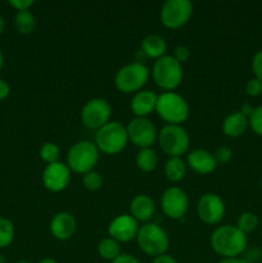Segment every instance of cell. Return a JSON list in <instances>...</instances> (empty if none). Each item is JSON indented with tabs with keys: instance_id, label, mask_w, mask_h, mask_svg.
<instances>
[{
	"instance_id": "cell-1",
	"label": "cell",
	"mask_w": 262,
	"mask_h": 263,
	"mask_svg": "<svg viewBox=\"0 0 262 263\" xmlns=\"http://www.w3.org/2000/svg\"><path fill=\"white\" fill-rule=\"evenodd\" d=\"M210 244L212 251L222 258H236L247 249V235L236 226H218L211 234Z\"/></svg>"
},
{
	"instance_id": "cell-2",
	"label": "cell",
	"mask_w": 262,
	"mask_h": 263,
	"mask_svg": "<svg viewBox=\"0 0 262 263\" xmlns=\"http://www.w3.org/2000/svg\"><path fill=\"white\" fill-rule=\"evenodd\" d=\"M128 136L126 127L117 121H109L107 125L95 131V145L107 156H116L126 148Z\"/></svg>"
},
{
	"instance_id": "cell-3",
	"label": "cell",
	"mask_w": 262,
	"mask_h": 263,
	"mask_svg": "<svg viewBox=\"0 0 262 263\" xmlns=\"http://www.w3.org/2000/svg\"><path fill=\"white\" fill-rule=\"evenodd\" d=\"M156 112L167 125H181L188 120L189 104L177 92L164 91L158 95Z\"/></svg>"
},
{
	"instance_id": "cell-4",
	"label": "cell",
	"mask_w": 262,
	"mask_h": 263,
	"mask_svg": "<svg viewBox=\"0 0 262 263\" xmlns=\"http://www.w3.org/2000/svg\"><path fill=\"white\" fill-rule=\"evenodd\" d=\"M136 241L141 252L154 258L166 254L170 247V239L166 231L153 222L145 223L139 229Z\"/></svg>"
},
{
	"instance_id": "cell-5",
	"label": "cell",
	"mask_w": 262,
	"mask_h": 263,
	"mask_svg": "<svg viewBox=\"0 0 262 263\" xmlns=\"http://www.w3.org/2000/svg\"><path fill=\"white\" fill-rule=\"evenodd\" d=\"M152 77L162 90L174 91L182 81V67L172 55H163L154 62Z\"/></svg>"
},
{
	"instance_id": "cell-6",
	"label": "cell",
	"mask_w": 262,
	"mask_h": 263,
	"mask_svg": "<svg viewBox=\"0 0 262 263\" xmlns=\"http://www.w3.org/2000/svg\"><path fill=\"white\" fill-rule=\"evenodd\" d=\"M99 159V149L94 143L82 140L73 144L67 153V166L76 174L85 175L92 171Z\"/></svg>"
},
{
	"instance_id": "cell-7",
	"label": "cell",
	"mask_w": 262,
	"mask_h": 263,
	"mask_svg": "<svg viewBox=\"0 0 262 263\" xmlns=\"http://www.w3.org/2000/svg\"><path fill=\"white\" fill-rule=\"evenodd\" d=\"M151 72L144 63L133 62L118 69L115 76V85L123 94L138 92L148 82Z\"/></svg>"
},
{
	"instance_id": "cell-8",
	"label": "cell",
	"mask_w": 262,
	"mask_h": 263,
	"mask_svg": "<svg viewBox=\"0 0 262 263\" xmlns=\"http://www.w3.org/2000/svg\"><path fill=\"white\" fill-rule=\"evenodd\" d=\"M162 152L170 157H181L189 149L190 139L186 130L181 125H166L157 135Z\"/></svg>"
},
{
	"instance_id": "cell-9",
	"label": "cell",
	"mask_w": 262,
	"mask_h": 263,
	"mask_svg": "<svg viewBox=\"0 0 262 263\" xmlns=\"http://www.w3.org/2000/svg\"><path fill=\"white\" fill-rule=\"evenodd\" d=\"M193 14L189 0H167L161 8V22L170 30H177L188 23Z\"/></svg>"
},
{
	"instance_id": "cell-10",
	"label": "cell",
	"mask_w": 262,
	"mask_h": 263,
	"mask_svg": "<svg viewBox=\"0 0 262 263\" xmlns=\"http://www.w3.org/2000/svg\"><path fill=\"white\" fill-rule=\"evenodd\" d=\"M112 108L103 98H94L85 103L81 110V122L90 130H99L110 121Z\"/></svg>"
},
{
	"instance_id": "cell-11",
	"label": "cell",
	"mask_w": 262,
	"mask_h": 263,
	"mask_svg": "<svg viewBox=\"0 0 262 263\" xmlns=\"http://www.w3.org/2000/svg\"><path fill=\"white\" fill-rule=\"evenodd\" d=\"M162 212L166 217L172 220H181L189 208V199L186 193L177 186L164 190L161 198Z\"/></svg>"
},
{
	"instance_id": "cell-12",
	"label": "cell",
	"mask_w": 262,
	"mask_h": 263,
	"mask_svg": "<svg viewBox=\"0 0 262 263\" xmlns=\"http://www.w3.org/2000/svg\"><path fill=\"white\" fill-rule=\"evenodd\" d=\"M126 131H127L128 141L140 149L151 148L158 135L154 125L148 118H133L126 126Z\"/></svg>"
},
{
	"instance_id": "cell-13",
	"label": "cell",
	"mask_w": 262,
	"mask_h": 263,
	"mask_svg": "<svg viewBox=\"0 0 262 263\" xmlns=\"http://www.w3.org/2000/svg\"><path fill=\"white\" fill-rule=\"evenodd\" d=\"M198 217L207 225H217L225 216V203L213 193H207L199 198L197 203Z\"/></svg>"
},
{
	"instance_id": "cell-14",
	"label": "cell",
	"mask_w": 262,
	"mask_h": 263,
	"mask_svg": "<svg viewBox=\"0 0 262 263\" xmlns=\"http://www.w3.org/2000/svg\"><path fill=\"white\" fill-rule=\"evenodd\" d=\"M138 221L131 215L116 216L108 226V234L118 243H127L136 239L139 231Z\"/></svg>"
},
{
	"instance_id": "cell-15",
	"label": "cell",
	"mask_w": 262,
	"mask_h": 263,
	"mask_svg": "<svg viewBox=\"0 0 262 263\" xmlns=\"http://www.w3.org/2000/svg\"><path fill=\"white\" fill-rule=\"evenodd\" d=\"M71 180V170L61 162L48 164L43 172V184L49 192L59 193L67 187Z\"/></svg>"
},
{
	"instance_id": "cell-16",
	"label": "cell",
	"mask_w": 262,
	"mask_h": 263,
	"mask_svg": "<svg viewBox=\"0 0 262 263\" xmlns=\"http://www.w3.org/2000/svg\"><path fill=\"white\" fill-rule=\"evenodd\" d=\"M50 233L57 240H68L76 231V220L69 212H58L50 221Z\"/></svg>"
},
{
	"instance_id": "cell-17",
	"label": "cell",
	"mask_w": 262,
	"mask_h": 263,
	"mask_svg": "<svg viewBox=\"0 0 262 263\" xmlns=\"http://www.w3.org/2000/svg\"><path fill=\"white\" fill-rule=\"evenodd\" d=\"M186 166L199 175H208L217 167L215 157L205 149H194L188 154Z\"/></svg>"
},
{
	"instance_id": "cell-18",
	"label": "cell",
	"mask_w": 262,
	"mask_h": 263,
	"mask_svg": "<svg viewBox=\"0 0 262 263\" xmlns=\"http://www.w3.org/2000/svg\"><path fill=\"white\" fill-rule=\"evenodd\" d=\"M157 99L158 95H156V92L152 90H140L131 99V112L135 115V117L146 118L153 110H156Z\"/></svg>"
},
{
	"instance_id": "cell-19",
	"label": "cell",
	"mask_w": 262,
	"mask_h": 263,
	"mask_svg": "<svg viewBox=\"0 0 262 263\" xmlns=\"http://www.w3.org/2000/svg\"><path fill=\"white\" fill-rule=\"evenodd\" d=\"M130 212L138 222L141 221V222L148 223L156 212V204L149 195L138 194L131 199Z\"/></svg>"
},
{
	"instance_id": "cell-20",
	"label": "cell",
	"mask_w": 262,
	"mask_h": 263,
	"mask_svg": "<svg viewBox=\"0 0 262 263\" xmlns=\"http://www.w3.org/2000/svg\"><path fill=\"white\" fill-rule=\"evenodd\" d=\"M248 127V117L244 116L240 110L230 113L222 122V133L228 138H240Z\"/></svg>"
},
{
	"instance_id": "cell-21",
	"label": "cell",
	"mask_w": 262,
	"mask_h": 263,
	"mask_svg": "<svg viewBox=\"0 0 262 263\" xmlns=\"http://www.w3.org/2000/svg\"><path fill=\"white\" fill-rule=\"evenodd\" d=\"M167 44L162 36L157 35V33H152L144 37L141 41V51L145 54L146 58L152 59H159L161 57L166 55Z\"/></svg>"
},
{
	"instance_id": "cell-22",
	"label": "cell",
	"mask_w": 262,
	"mask_h": 263,
	"mask_svg": "<svg viewBox=\"0 0 262 263\" xmlns=\"http://www.w3.org/2000/svg\"><path fill=\"white\" fill-rule=\"evenodd\" d=\"M186 167V163L181 157L170 158L164 164V175L171 182H179L185 177Z\"/></svg>"
},
{
	"instance_id": "cell-23",
	"label": "cell",
	"mask_w": 262,
	"mask_h": 263,
	"mask_svg": "<svg viewBox=\"0 0 262 263\" xmlns=\"http://www.w3.org/2000/svg\"><path fill=\"white\" fill-rule=\"evenodd\" d=\"M135 161L138 168L143 172H153L158 166V156L152 148L140 149Z\"/></svg>"
},
{
	"instance_id": "cell-24",
	"label": "cell",
	"mask_w": 262,
	"mask_h": 263,
	"mask_svg": "<svg viewBox=\"0 0 262 263\" xmlns=\"http://www.w3.org/2000/svg\"><path fill=\"white\" fill-rule=\"evenodd\" d=\"M98 253L105 261L113 262L121 254L120 243L110 238V236L102 239L98 244Z\"/></svg>"
},
{
	"instance_id": "cell-25",
	"label": "cell",
	"mask_w": 262,
	"mask_h": 263,
	"mask_svg": "<svg viewBox=\"0 0 262 263\" xmlns=\"http://www.w3.org/2000/svg\"><path fill=\"white\" fill-rule=\"evenodd\" d=\"M15 28L22 35H30L36 27V20L31 10H21L15 14Z\"/></svg>"
},
{
	"instance_id": "cell-26",
	"label": "cell",
	"mask_w": 262,
	"mask_h": 263,
	"mask_svg": "<svg viewBox=\"0 0 262 263\" xmlns=\"http://www.w3.org/2000/svg\"><path fill=\"white\" fill-rule=\"evenodd\" d=\"M258 223L259 220L257 217L256 213L253 212H243L238 218V223H236V228L244 233L247 234H251L258 228Z\"/></svg>"
},
{
	"instance_id": "cell-27",
	"label": "cell",
	"mask_w": 262,
	"mask_h": 263,
	"mask_svg": "<svg viewBox=\"0 0 262 263\" xmlns=\"http://www.w3.org/2000/svg\"><path fill=\"white\" fill-rule=\"evenodd\" d=\"M59 156H61V151H59L58 145L54 143H44L40 148V158L48 164L55 163L58 162Z\"/></svg>"
},
{
	"instance_id": "cell-28",
	"label": "cell",
	"mask_w": 262,
	"mask_h": 263,
	"mask_svg": "<svg viewBox=\"0 0 262 263\" xmlns=\"http://www.w3.org/2000/svg\"><path fill=\"white\" fill-rule=\"evenodd\" d=\"M14 238V228L13 223L7 218L0 217V248L9 246Z\"/></svg>"
},
{
	"instance_id": "cell-29",
	"label": "cell",
	"mask_w": 262,
	"mask_h": 263,
	"mask_svg": "<svg viewBox=\"0 0 262 263\" xmlns=\"http://www.w3.org/2000/svg\"><path fill=\"white\" fill-rule=\"evenodd\" d=\"M82 184H84L85 189L89 190V192H97L103 185L102 176L97 171L92 170V171L84 175V177H82Z\"/></svg>"
},
{
	"instance_id": "cell-30",
	"label": "cell",
	"mask_w": 262,
	"mask_h": 263,
	"mask_svg": "<svg viewBox=\"0 0 262 263\" xmlns=\"http://www.w3.org/2000/svg\"><path fill=\"white\" fill-rule=\"evenodd\" d=\"M249 127L254 134L262 136V105L253 108V112L248 117Z\"/></svg>"
},
{
	"instance_id": "cell-31",
	"label": "cell",
	"mask_w": 262,
	"mask_h": 263,
	"mask_svg": "<svg viewBox=\"0 0 262 263\" xmlns=\"http://www.w3.org/2000/svg\"><path fill=\"white\" fill-rule=\"evenodd\" d=\"M213 157H215L217 164H226L233 158V151L229 146H218L215 153H213Z\"/></svg>"
},
{
	"instance_id": "cell-32",
	"label": "cell",
	"mask_w": 262,
	"mask_h": 263,
	"mask_svg": "<svg viewBox=\"0 0 262 263\" xmlns=\"http://www.w3.org/2000/svg\"><path fill=\"white\" fill-rule=\"evenodd\" d=\"M246 91L249 97H258L262 94V81L253 77L246 84Z\"/></svg>"
},
{
	"instance_id": "cell-33",
	"label": "cell",
	"mask_w": 262,
	"mask_h": 263,
	"mask_svg": "<svg viewBox=\"0 0 262 263\" xmlns=\"http://www.w3.org/2000/svg\"><path fill=\"white\" fill-rule=\"evenodd\" d=\"M252 71L254 77L262 81V49L257 51L252 58Z\"/></svg>"
},
{
	"instance_id": "cell-34",
	"label": "cell",
	"mask_w": 262,
	"mask_h": 263,
	"mask_svg": "<svg viewBox=\"0 0 262 263\" xmlns=\"http://www.w3.org/2000/svg\"><path fill=\"white\" fill-rule=\"evenodd\" d=\"M172 57H174V58L176 59V61L179 62L180 64L185 63V62H186L188 59L190 58L189 48H188V46H185V45L176 46V48H175V50H174V55H172Z\"/></svg>"
},
{
	"instance_id": "cell-35",
	"label": "cell",
	"mask_w": 262,
	"mask_h": 263,
	"mask_svg": "<svg viewBox=\"0 0 262 263\" xmlns=\"http://www.w3.org/2000/svg\"><path fill=\"white\" fill-rule=\"evenodd\" d=\"M9 4L13 8H15L18 12H21V10H30V8L35 3H33V0H10Z\"/></svg>"
},
{
	"instance_id": "cell-36",
	"label": "cell",
	"mask_w": 262,
	"mask_h": 263,
	"mask_svg": "<svg viewBox=\"0 0 262 263\" xmlns=\"http://www.w3.org/2000/svg\"><path fill=\"white\" fill-rule=\"evenodd\" d=\"M112 263H140L138 258L128 253H121Z\"/></svg>"
},
{
	"instance_id": "cell-37",
	"label": "cell",
	"mask_w": 262,
	"mask_h": 263,
	"mask_svg": "<svg viewBox=\"0 0 262 263\" xmlns=\"http://www.w3.org/2000/svg\"><path fill=\"white\" fill-rule=\"evenodd\" d=\"M9 85L4 81V80H0V100L5 99V98L9 95Z\"/></svg>"
},
{
	"instance_id": "cell-38",
	"label": "cell",
	"mask_w": 262,
	"mask_h": 263,
	"mask_svg": "<svg viewBox=\"0 0 262 263\" xmlns=\"http://www.w3.org/2000/svg\"><path fill=\"white\" fill-rule=\"evenodd\" d=\"M152 263H177L176 259L172 256H169V254H163V256L156 257Z\"/></svg>"
},
{
	"instance_id": "cell-39",
	"label": "cell",
	"mask_w": 262,
	"mask_h": 263,
	"mask_svg": "<svg viewBox=\"0 0 262 263\" xmlns=\"http://www.w3.org/2000/svg\"><path fill=\"white\" fill-rule=\"evenodd\" d=\"M217 263H248V262H247L244 258H239V257H236V258H222Z\"/></svg>"
},
{
	"instance_id": "cell-40",
	"label": "cell",
	"mask_w": 262,
	"mask_h": 263,
	"mask_svg": "<svg viewBox=\"0 0 262 263\" xmlns=\"http://www.w3.org/2000/svg\"><path fill=\"white\" fill-rule=\"evenodd\" d=\"M240 112L243 113L244 116H247V117H249V116H251V113L253 112V108H252V105H249V104H243L241 105V108H240Z\"/></svg>"
},
{
	"instance_id": "cell-41",
	"label": "cell",
	"mask_w": 262,
	"mask_h": 263,
	"mask_svg": "<svg viewBox=\"0 0 262 263\" xmlns=\"http://www.w3.org/2000/svg\"><path fill=\"white\" fill-rule=\"evenodd\" d=\"M39 263H58L54 258H50V257H46V258H43Z\"/></svg>"
},
{
	"instance_id": "cell-42",
	"label": "cell",
	"mask_w": 262,
	"mask_h": 263,
	"mask_svg": "<svg viewBox=\"0 0 262 263\" xmlns=\"http://www.w3.org/2000/svg\"><path fill=\"white\" fill-rule=\"evenodd\" d=\"M3 30H4V20H3V17L0 15V33L3 32Z\"/></svg>"
},
{
	"instance_id": "cell-43",
	"label": "cell",
	"mask_w": 262,
	"mask_h": 263,
	"mask_svg": "<svg viewBox=\"0 0 262 263\" xmlns=\"http://www.w3.org/2000/svg\"><path fill=\"white\" fill-rule=\"evenodd\" d=\"M2 67H3V54L2 51H0V69H2Z\"/></svg>"
},
{
	"instance_id": "cell-44",
	"label": "cell",
	"mask_w": 262,
	"mask_h": 263,
	"mask_svg": "<svg viewBox=\"0 0 262 263\" xmlns=\"http://www.w3.org/2000/svg\"><path fill=\"white\" fill-rule=\"evenodd\" d=\"M0 263H5V258L3 256H0Z\"/></svg>"
},
{
	"instance_id": "cell-45",
	"label": "cell",
	"mask_w": 262,
	"mask_h": 263,
	"mask_svg": "<svg viewBox=\"0 0 262 263\" xmlns=\"http://www.w3.org/2000/svg\"><path fill=\"white\" fill-rule=\"evenodd\" d=\"M17 263H30V262H26V261H20V262H17Z\"/></svg>"
},
{
	"instance_id": "cell-46",
	"label": "cell",
	"mask_w": 262,
	"mask_h": 263,
	"mask_svg": "<svg viewBox=\"0 0 262 263\" xmlns=\"http://www.w3.org/2000/svg\"><path fill=\"white\" fill-rule=\"evenodd\" d=\"M261 190H262V177H261Z\"/></svg>"
}]
</instances>
